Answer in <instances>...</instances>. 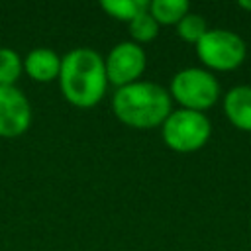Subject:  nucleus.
I'll use <instances>...</instances> for the list:
<instances>
[{
    "label": "nucleus",
    "mask_w": 251,
    "mask_h": 251,
    "mask_svg": "<svg viewBox=\"0 0 251 251\" xmlns=\"http://www.w3.org/2000/svg\"><path fill=\"white\" fill-rule=\"evenodd\" d=\"M59 86L67 102L76 108L96 106L108 88L104 59L88 49L76 47L61 59Z\"/></svg>",
    "instance_id": "1"
},
{
    "label": "nucleus",
    "mask_w": 251,
    "mask_h": 251,
    "mask_svg": "<svg viewBox=\"0 0 251 251\" xmlns=\"http://www.w3.org/2000/svg\"><path fill=\"white\" fill-rule=\"evenodd\" d=\"M112 108L116 118L135 129H151L163 126L171 110V92L147 80L120 86L114 92Z\"/></svg>",
    "instance_id": "2"
},
{
    "label": "nucleus",
    "mask_w": 251,
    "mask_h": 251,
    "mask_svg": "<svg viewBox=\"0 0 251 251\" xmlns=\"http://www.w3.org/2000/svg\"><path fill=\"white\" fill-rule=\"evenodd\" d=\"M163 141L178 153H192L206 145L212 133L210 120L202 112L175 110L163 122Z\"/></svg>",
    "instance_id": "3"
},
{
    "label": "nucleus",
    "mask_w": 251,
    "mask_h": 251,
    "mask_svg": "<svg viewBox=\"0 0 251 251\" xmlns=\"http://www.w3.org/2000/svg\"><path fill=\"white\" fill-rule=\"evenodd\" d=\"M171 96L184 108L202 112L212 108L220 98V84L216 76L204 69H182L171 80Z\"/></svg>",
    "instance_id": "4"
},
{
    "label": "nucleus",
    "mask_w": 251,
    "mask_h": 251,
    "mask_svg": "<svg viewBox=\"0 0 251 251\" xmlns=\"http://www.w3.org/2000/svg\"><path fill=\"white\" fill-rule=\"evenodd\" d=\"M245 41L229 29H208L196 43L198 59L214 71H233L245 59Z\"/></svg>",
    "instance_id": "5"
},
{
    "label": "nucleus",
    "mask_w": 251,
    "mask_h": 251,
    "mask_svg": "<svg viewBox=\"0 0 251 251\" xmlns=\"http://www.w3.org/2000/svg\"><path fill=\"white\" fill-rule=\"evenodd\" d=\"M104 65H106L108 82H112L120 88V86L137 82V78L145 71L147 57L139 43L122 41L116 47H112V51L104 59Z\"/></svg>",
    "instance_id": "6"
},
{
    "label": "nucleus",
    "mask_w": 251,
    "mask_h": 251,
    "mask_svg": "<svg viewBox=\"0 0 251 251\" xmlns=\"http://www.w3.org/2000/svg\"><path fill=\"white\" fill-rule=\"evenodd\" d=\"M31 126V104L16 86H0V137H18Z\"/></svg>",
    "instance_id": "7"
},
{
    "label": "nucleus",
    "mask_w": 251,
    "mask_h": 251,
    "mask_svg": "<svg viewBox=\"0 0 251 251\" xmlns=\"http://www.w3.org/2000/svg\"><path fill=\"white\" fill-rule=\"evenodd\" d=\"M24 71L37 82H51L59 78L61 73V57L47 47H37L27 53L24 59Z\"/></svg>",
    "instance_id": "8"
},
{
    "label": "nucleus",
    "mask_w": 251,
    "mask_h": 251,
    "mask_svg": "<svg viewBox=\"0 0 251 251\" xmlns=\"http://www.w3.org/2000/svg\"><path fill=\"white\" fill-rule=\"evenodd\" d=\"M224 112L237 129L251 131V86L231 88L226 94Z\"/></svg>",
    "instance_id": "9"
},
{
    "label": "nucleus",
    "mask_w": 251,
    "mask_h": 251,
    "mask_svg": "<svg viewBox=\"0 0 251 251\" xmlns=\"http://www.w3.org/2000/svg\"><path fill=\"white\" fill-rule=\"evenodd\" d=\"M188 8L190 6L186 0H151L149 2V14L159 25L178 24L188 14Z\"/></svg>",
    "instance_id": "10"
},
{
    "label": "nucleus",
    "mask_w": 251,
    "mask_h": 251,
    "mask_svg": "<svg viewBox=\"0 0 251 251\" xmlns=\"http://www.w3.org/2000/svg\"><path fill=\"white\" fill-rule=\"evenodd\" d=\"M102 10L108 16L129 24L133 18H137L139 14L149 10V2L147 0H104Z\"/></svg>",
    "instance_id": "11"
},
{
    "label": "nucleus",
    "mask_w": 251,
    "mask_h": 251,
    "mask_svg": "<svg viewBox=\"0 0 251 251\" xmlns=\"http://www.w3.org/2000/svg\"><path fill=\"white\" fill-rule=\"evenodd\" d=\"M24 71V61L10 47H0V86H14Z\"/></svg>",
    "instance_id": "12"
},
{
    "label": "nucleus",
    "mask_w": 251,
    "mask_h": 251,
    "mask_svg": "<svg viewBox=\"0 0 251 251\" xmlns=\"http://www.w3.org/2000/svg\"><path fill=\"white\" fill-rule=\"evenodd\" d=\"M208 31V24H206V20L200 16V14H186L178 24H176V33L184 39V41H188V43H198L202 37H204V33Z\"/></svg>",
    "instance_id": "13"
},
{
    "label": "nucleus",
    "mask_w": 251,
    "mask_h": 251,
    "mask_svg": "<svg viewBox=\"0 0 251 251\" xmlns=\"http://www.w3.org/2000/svg\"><path fill=\"white\" fill-rule=\"evenodd\" d=\"M129 33L135 39V43H147V41H153L157 37L159 24L153 20V16L147 10L129 22Z\"/></svg>",
    "instance_id": "14"
},
{
    "label": "nucleus",
    "mask_w": 251,
    "mask_h": 251,
    "mask_svg": "<svg viewBox=\"0 0 251 251\" xmlns=\"http://www.w3.org/2000/svg\"><path fill=\"white\" fill-rule=\"evenodd\" d=\"M239 8H243V10H249V12H251V2L241 0V2H239Z\"/></svg>",
    "instance_id": "15"
}]
</instances>
